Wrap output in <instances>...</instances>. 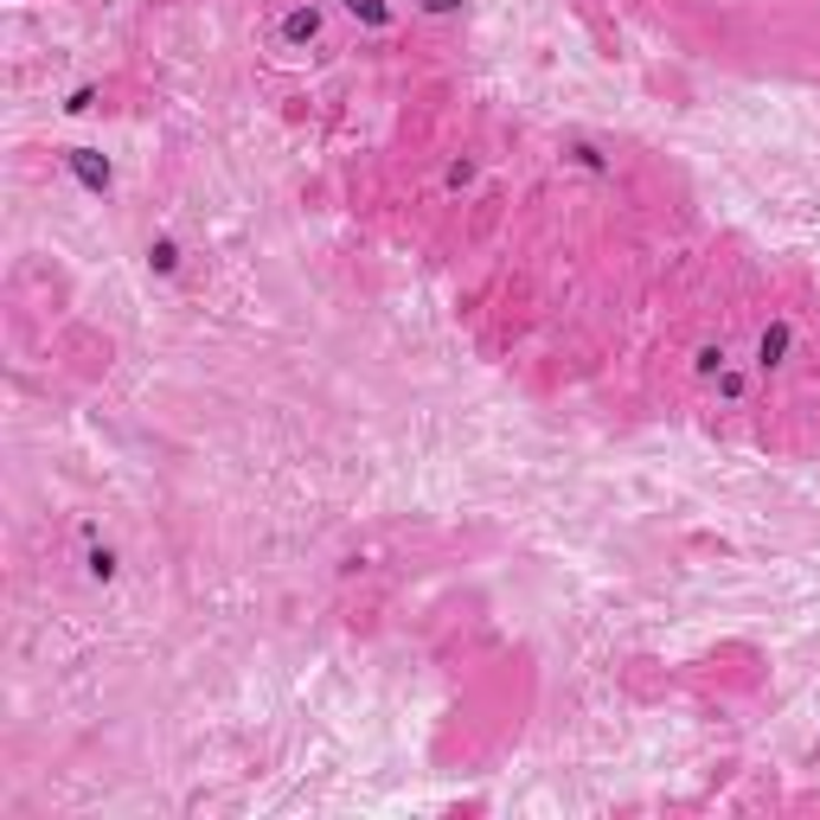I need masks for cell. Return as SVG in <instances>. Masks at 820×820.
Here are the masks:
<instances>
[{
    "mask_svg": "<svg viewBox=\"0 0 820 820\" xmlns=\"http://www.w3.org/2000/svg\"><path fill=\"white\" fill-rule=\"evenodd\" d=\"M750 391H756V373H750V366H738V359H731L724 373L711 378V398H718L724 410H744V405H750Z\"/></svg>",
    "mask_w": 820,
    "mask_h": 820,
    "instance_id": "5b68a950",
    "label": "cell"
},
{
    "mask_svg": "<svg viewBox=\"0 0 820 820\" xmlns=\"http://www.w3.org/2000/svg\"><path fill=\"white\" fill-rule=\"evenodd\" d=\"M97 97H103V90H97V84H71V90H65V103H58V110H65V115H90V110H97Z\"/></svg>",
    "mask_w": 820,
    "mask_h": 820,
    "instance_id": "8fae6325",
    "label": "cell"
},
{
    "mask_svg": "<svg viewBox=\"0 0 820 820\" xmlns=\"http://www.w3.org/2000/svg\"><path fill=\"white\" fill-rule=\"evenodd\" d=\"M417 13L423 20H455V13H468V0H417Z\"/></svg>",
    "mask_w": 820,
    "mask_h": 820,
    "instance_id": "7c38bea8",
    "label": "cell"
},
{
    "mask_svg": "<svg viewBox=\"0 0 820 820\" xmlns=\"http://www.w3.org/2000/svg\"><path fill=\"white\" fill-rule=\"evenodd\" d=\"M58 160H65V174H71L77 187L90 192V199H110V192H115V160H110L103 148L77 142V148H58Z\"/></svg>",
    "mask_w": 820,
    "mask_h": 820,
    "instance_id": "7a4b0ae2",
    "label": "cell"
},
{
    "mask_svg": "<svg viewBox=\"0 0 820 820\" xmlns=\"http://www.w3.org/2000/svg\"><path fill=\"white\" fill-rule=\"evenodd\" d=\"M321 33H328V7H314V0H296L276 20V45L282 52H308V45H321Z\"/></svg>",
    "mask_w": 820,
    "mask_h": 820,
    "instance_id": "3957f363",
    "label": "cell"
},
{
    "mask_svg": "<svg viewBox=\"0 0 820 820\" xmlns=\"http://www.w3.org/2000/svg\"><path fill=\"white\" fill-rule=\"evenodd\" d=\"M340 13H346L353 26H366V33H391V26H398V7H391V0H340Z\"/></svg>",
    "mask_w": 820,
    "mask_h": 820,
    "instance_id": "8992f818",
    "label": "cell"
},
{
    "mask_svg": "<svg viewBox=\"0 0 820 820\" xmlns=\"http://www.w3.org/2000/svg\"><path fill=\"white\" fill-rule=\"evenodd\" d=\"M84 577H90L97 590H110L115 577H122V552L103 545V539H90V545H84Z\"/></svg>",
    "mask_w": 820,
    "mask_h": 820,
    "instance_id": "52a82bcc",
    "label": "cell"
},
{
    "mask_svg": "<svg viewBox=\"0 0 820 820\" xmlns=\"http://www.w3.org/2000/svg\"><path fill=\"white\" fill-rule=\"evenodd\" d=\"M564 160H570L577 174H597V180H609V174H616V160H609L597 142H564Z\"/></svg>",
    "mask_w": 820,
    "mask_h": 820,
    "instance_id": "ba28073f",
    "label": "cell"
},
{
    "mask_svg": "<svg viewBox=\"0 0 820 820\" xmlns=\"http://www.w3.org/2000/svg\"><path fill=\"white\" fill-rule=\"evenodd\" d=\"M724 366H731V346H724V340H699V346H692V378H706V385H711Z\"/></svg>",
    "mask_w": 820,
    "mask_h": 820,
    "instance_id": "9c48e42d",
    "label": "cell"
},
{
    "mask_svg": "<svg viewBox=\"0 0 820 820\" xmlns=\"http://www.w3.org/2000/svg\"><path fill=\"white\" fill-rule=\"evenodd\" d=\"M443 187H448V192H468V187H481V160H475V154H455V160L443 167Z\"/></svg>",
    "mask_w": 820,
    "mask_h": 820,
    "instance_id": "30bf717a",
    "label": "cell"
},
{
    "mask_svg": "<svg viewBox=\"0 0 820 820\" xmlns=\"http://www.w3.org/2000/svg\"><path fill=\"white\" fill-rule=\"evenodd\" d=\"M142 257H148V276H160V282H180V269H187V244H180V237H167V231H154Z\"/></svg>",
    "mask_w": 820,
    "mask_h": 820,
    "instance_id": "277c9868",
    "label": "cell"
},
{
    "mask_svg": "<svg viewBox=\"0 0 820 820\" xmlns=\"http://www.w3.org/2000/svg\"><path fill=\"white\" fill-rule=\"evenodd\" d=\"M795 346H801V334H795V321H788V314L763 321V328H756V346H750V373H756V378H776L788 359H795Z\"/></svg>",
    "mask_w": 820,
    "mask_h": 820,
    "instance_id": "6da1fadb",
    "label": "cell"
}]
</instances>
